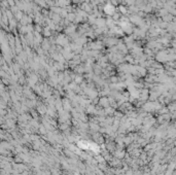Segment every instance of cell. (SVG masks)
I'll return each mask as SVG.
<instances>
[{
    "label": "cell",
    "instance_id": "obj_1",
    "mask_svg": "<svg viewBox=\"0 0 176 175\" xmlns=\"http://www.w3.org/2000/svg\"><path fill=\"white\" fill-rule=\"evenodd\" d=\"M113 11H114V7L112 6V5H106V7H105V12L107 15H112L113 14Z\"/></svg>",
    "mask_w": 176,
    "mask_h": 175
}]
</instances>
